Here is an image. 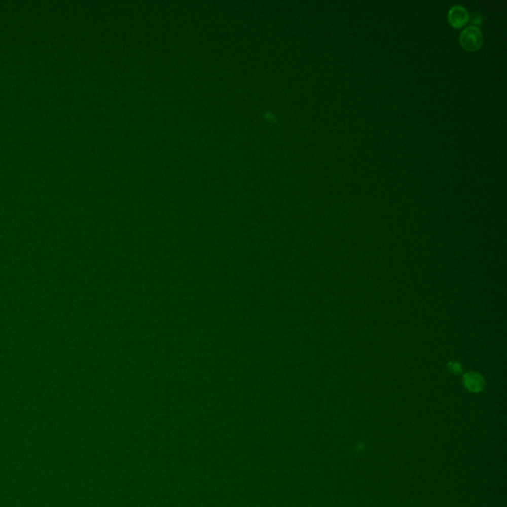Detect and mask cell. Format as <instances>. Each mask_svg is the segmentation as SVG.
Segmentation results:
<instances>
[{"label": "cell", "mask_w": 507, "mask_h": 507, "mask_svg": "<svg viewBox=\"0 0 507 507\" xmlns=\"http://www.w3.org/2000/svg\"><path fill=\"white\" fill-rule=\"evenodd\" d=\"M483 43V34L476 26H469L461 33L460 44L466 51H477L482 47Z\"/></svg>", "instance_id": "6da1fadb"}, {"label": "cell", "mask_w": 507, "mask_h": 507, "mask_svg": "<svg viewBox=\"0 0 507 507\" xmlns=\"http://www.w3.org/2000/svg\"><path fill=\"white\" fill-rule=\"evenodd\" d=\"M448 19L454 28L459 29L464 27L468 22L469 16L465 8L460 5H456L450 9L448 14Z\"/></svg>", "instance_id": "7a4b0ae2"}, {"label": "cell", "mask_w": 507, "mask_h": 507, "mask_svg": "<svg viewBox=\"0 0 507 507\" xmlns=\"http://www.w3.org/2000/svg\"><path fill=\"white\" fill-rule=\"evenodd\" d=\"M464 381H465V386L474 392L480 391L484 386V380L482 379L481 376H479L475 373H469V374L465 375Z\"/></svg>", "instance_id": "3957f363"}, {"label": "cell", "mask_w": 507, "mask_h": 507, "mask_svg": "<svg viewBox=\"0 0 507 507\" xmlns=\"http://www.w3.org/2000/svg\"><path fill=\"white\" fill-rule=\"evenodd\" d=\"M452 371H454L456 373L460 372L461 371V366L459 364H457V363H453L452 364Z\"/></svg>", "instance_id": "277c9868"}]
</instances>
